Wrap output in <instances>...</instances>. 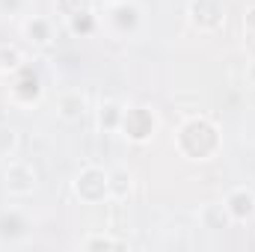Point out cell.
<instances>
[{
  "mask_svg": "<svg viewBox=\"0 0 255 252\" xmlns=\"http://www.w3.org/2000/svg\"><path fill=\"white\" fill-rule=\"evenodd\" d=\"M83 247H89V250H95V247H116V250H125L128 244H122V241H110V238H89Z\"/></svg>",
  "mask_w": 255,
  "mask_h": 252,
  "instance_id": "obj_1",
  "label": "cell"
}]
</instances>
